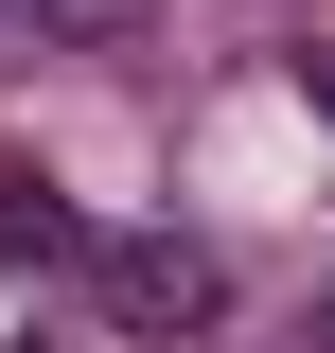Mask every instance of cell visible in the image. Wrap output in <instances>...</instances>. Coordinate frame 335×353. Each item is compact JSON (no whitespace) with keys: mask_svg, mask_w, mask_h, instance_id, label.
<instances>
[{"mask_svg":"<svg viewBox=\"0 0 335 353\" xmlns=\"http://www.w3.org/2000/svg\"><path fill=\"white\" fill-rule=\"evenodd\" d=\"M300 106H318V124H335V36H318V53H300Z\"/></svg>","mask_w":335,"mask_h":353,"instance_id":"277c9868","label":"cell"},{"mask_svg":"<svg viewBox=\"0 0 335 353\" xmlns=\"http://www.w3.org/2000/svg\"><path fill=\"white\" fill-rule=\"evenodd\" d=\"M88 301H106V336H212L230 318V265L194 248V230H88Z\"/></svg>","mask_w":335,"mask_h":353,"instance_id":"6da1fadb","label":"cell"},{"mask_svg":"<svg viewBox=\"0 0 335 353\" xmlns=\"http://www.w3.org/2000/svg\"><path fill=\"white\" fill-rule=\"evenodd\" d=\"M18 353H53V336H18Z\"/></svg>","mask_w":335,"mask_h":353,"instance_id":"5b68a950","label":"cell"},{"mask_svg":"<svg viewBox=\"0 0 335 353\" xmlns=\"http://www.w3.org/2000/svg\"><path fill=\"white\" fill-rule=\"evenodd\" d=\"M36 36H141V0H18Z\"/></svg>","mask_w":335,"mask_h":353,"instance_id":"3957f363","label":"cell"},{"mask_svg":"<svg viewBox=\"0 0 335 353\" xmlns=\"http://www.w3.org/2000/svg\"><path fill=\"white\" fill-rule=\"evenodd\" d=\"M0 265H88V212L53 194L36 159H0Z\"/></svg>","mask_w":335,"mask_h":353,"instance_id":"7a4b0ae2","label":"cell"}]
</instances>
